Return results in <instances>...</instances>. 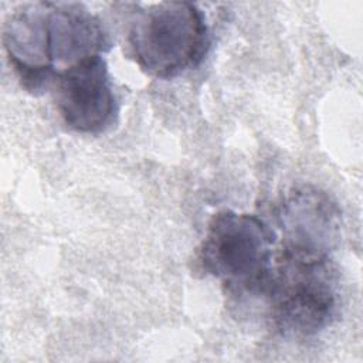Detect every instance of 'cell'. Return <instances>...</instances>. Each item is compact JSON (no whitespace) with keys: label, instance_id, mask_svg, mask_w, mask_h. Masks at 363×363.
<instances>
[{"label":"cell","instance_id":"obj_7","mask_svg":"<svg viewBox=\"0 0 363 363\" xmlns=\"http://www.w3.org/2000/svg\"><path fill=\"white\" fill-rule=\"evenodd\" d=\"M48 47L54 62L71 67L85 58L101 55L111 47L102 21L78 3L48 1Z\"/></svg>","mask_w":363,"mask_h":363},{"label":"cell","instance_id":"obj_5","mask_svg":"<svg viewBox=\"0 0 363 363\" xmlns=\"http://www.w3.org/2000/svg\"><path fill=\"white\" fill-rule=\"evenodd\" d=\"M281 231L279 251L330 258L342 234V213L323 190L303 184L291 189L275 211Z\"/></svg>","mask_w":363,"mask_h":363},{"label":"cell","instance_id":"obj_6","mask_svg":"<svg viewBox=\"0 0 363 363\" xmlns=\"http://www.w3.org/2000/svg\"><path fill=\"white\" fill-rule=\"evenodd\" d=\"M48 1L16 9L3 27V45L21 86L37 95L52 86L58 74L48 47Z\"/></svg>","mask_w":363,"mask_h":363},{"label":"cell","instance_id":"obj_3","mask_svg":"<svg viewBox=\"0 0 363 363\" xmlns=\"http://www.w3.org/2000/svg\"><path fill=\"white\" fill-rule=\"evenodd\" d=\"M128 44L139 68L155 78H173L196 67L208 45L203 11L189 1H163L133 14Z\"/></svg>","mask_w":363,"mask_h":363},{"label":"cell","instance_id":"obj_4","mask_svg":"<svg viewBox=\"0 0 363 363\" xmlns=\"http://www.w3.org/2000/svg\"><path fill=\"white\" fill-rule=\"evenodd\" d=\"M52 89L58 112L74 132L98 135L109 129L118 118V101L102 55L85 58L58 71Z\"/></svg>","mask_w":363,"mask_h":363},{"label":"cell","instance_id":"obj_2","mask_svg":"<svg viewBox=\"0 0 363 363\" xmlns=\"http://www.w3.org/2000/svg\"><path fill=\"white\" fill-rule=\"evenodd\" d=\"M275 244V231L258 216L223 210L211 217L197 261L227 292L261 294L274 264Z\"/></svg>","mask_w":363,"mask_h":363},{"label":"cell","instance_id":"obj_1","mask_svg":"<svg viewBox=\"0 0 363 363\" xmlns=\"http://www.w3.org/2000/svg\"><path fill=\"white\" fill-rule=\"evenodd\" d=\"M259 295L278 333L309 337L326 329L337 313V277L330 258L279 251Z\"/></svg>","mask_w":363,"mask_h":363}]
</instances>
